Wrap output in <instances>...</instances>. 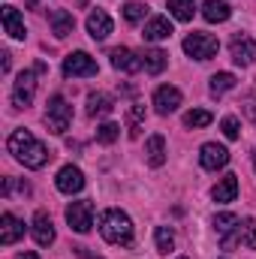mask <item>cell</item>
Returning a JSON list of instances; mask_svg holds the SVG:
<instances>
[{"instance_id":"d6a6232c","label":"cell","mask_w":256,"mask_h":259,"mask_svg":"<svg viewBox=\"0 0 256 259\" xmlns=\"http://www.w3.org/2000/svg\"><path fill=\"white\" fill-rule=\"evenodd\" d=\"M145 12H148V6H142V3H127L124 6V18H127L130 24H139L145 18Z\"/></svg>"},{"instance_id":"2e32d148","label":"cell","mask_w":256,"mask_h":259,"mask_svg":"<svg viewBox=\"0 0 256 259\" xmlns=\"http://www.w3.org/2000/svg\"><path fill=\"white\" fill-rule=\"evenodd\" d=\"M175 30H172V21L166 18V15H154L148 24H145V42H163V39H169Z\"/></svg>"},{"instance_id":"f35d334b","label":"cell","mask_w":256,"mask_h":259,"mask_svg":"<svg viewBox=\"0 0 256 259\" xmlns=\"http://www.w3.org/2000/svg\"><path fill=\"white\" fill-rule=\"evenodd\" d=\"M24 3H27V6H30V9H36V0H24Z\"/></svg>"},{"instance_id":"8d00e7d4","label":"cell","mask_w":256,"mask_h":259,"mask_svg":"<svg viewBox=\"0 0 256 259\" xmlns=\"http://www.w3.org/2000/svg\"><path fill=\"white\" fill-rule=\"evenodd\" d=\"M0 58H3V61H0V69L9 72V64H12V61H9V52H0Z\"/></svg>"},{"instance_id":"5b68a950","label":"cell","mask_w":256,"mask_h":259,"mask_svg":"<svg viewBox=\"0 0 256 259\" xmlns=\"http://www.w3.org/2000/svg\"><path fill=\"white\" fill-rule=\"evenodd\" d=\"M184 52L190 55L193 61H211L217 52H220V42H217V36H211V33H187L184 36Z\"/></svg>"},{"instance_id":"52a82bcc","label":"cell","mask_w":256,"mask_h":259,"mask_svg":"<svg viewBox=\"0 0 256 259\" xmlns=\"http://www.w3.org/2000/svg\"><path fill=\"white\" fill-rule=\"evenodd\" d=\"M36 72L39 69H24L18 72L15 84H12V106L15 109H27L33 103V94H36Z\"/></svg>"},{"instance_id":"44dd1931","label":"cell","mask_w":256,"mask_h":259,"mask_svg":"<svg viewBox=\"0 0 256 259\" xmlns=\"http://www.w3.org/2000/svg\"><path fill=\"white\" fill-rule=\"evenodd\" d=\"M112 112H115V100H112L109 94L94 91V94L88 97V115H91V118H106V115H112Z\"/></svg>"},{"instance_id":"836d02e7","label":"cell","mask_w":256,"mask_h":259,"mask_svg":"<svg viewBox=\"0 0 256 259\" xmlns=\"http://www.w3.org/2000/svg\"><path fill=\"white\" fill-rule=\"evenodd\" d=\"M220 130H223L226 139H238V136H241V124H238V118H232V115H226V118L220 121Z\"/></svg>"},{"instance_id":"cb8c5ba5","label":"cell","mask_w":256,"mask_h":259,"mask_svg":"<svg viewBox=\"0 0 256 259\" xmlns=\"http://www.w3.org/2000/svg\"><path fill=\"white\" fill-rule=\"evenodd\" d=\"M142 61H145V72L160 75L166 69V64H169V55L163 49H148V52H142Z\"/></svg>"},{"instance_id":"ba28073f","label":"cell","mask_w":256,"mask_h":259,"mask_svg":"<svg viewBox=\"0 0 256 259\" xmlns=\"http://www.w3.org/2000/svg\"><path fill=\"white\" fill-rule=\"evenodd\" d=\"M97 72H100V66H97V61H94L88 52H72V55L64 58V75L66 78H91V75H97Z\"/></svg>"},{"instance_id":"484cf974","label":"cell","mask_w":256,"mask_h":259,"mask_svg":"<svg viewBox=\"0 0 256 259\" xmlns=\"http://www.w3.org/2000/svg\"><path fill=\"white\" fill-rule=\"evenodd\" d=\"M238 223V214H229V211H223V214H214V220H211V226H214V232H217V238H226L229 232H232V226Z\"/></svg>"},{"instance_id":"30bf717a","label":"cell","mask_w":256,"mask_h":259,"mask_svg":"<svg viewBox=\"0 0 256 259\" xmlns=\"http://www.w3.org/2000/svg\"><path fill=\"white\" fill-rule=\"evenodd\" d=\"M178 106H181V91H178V88L163 84V88L154 91V112H157V115L166 118V115H172Z\"/></svg>"},{"instance_id":"9a60e30c","label":"cell","mask_w":256,"mask_h":259,"mask_svg":"<svg viewBox=\"0 0 256 259\" xmlns=\"http://www.w3.org/2000/svg\"><path fill=\"white\" fill-rule=\"evenodd\" d=\"M84 24H88L91 39H97V42H103V39L112 33V18H109V12H103V9H94Z\"/></svg>"},{"instance_id":"4fadbf2b","label":"cell","mask_w":256,"mask_h":259,"mask_svg":"<svg viewBox=\"0 0 256 259\" xmlns=\"http://www.w3.org/2000/svg\"><path fill=\"white\" fill-rule=\"evenodd\" d=\"M55 184H58V190L66 193V196L81 193V187H84V175H81V169H78V166H64V169L58 172Z\"/></svg>"},{"instance_id":"d4e9b609","label":"cell","mask_w":256,"mask_h":259,"mask_svg":"<svg viewBox=\"0 0 256 259\" xmlns=\"http://www.w3.org/2000/svg\"><path fill=\"white\" fill-rule=\"evenodd\" d=\"M235 81H238V78H235L232 72H217V75H211V84H208V88H211L214 97H223L226 91L235 88Z\"/></svg>"},{"instance_id":"ac0fdd59","label":"cell","mask_w":256,"mask_h":259,"mask_svg":"<svg viewBox=\"0 0 256 259\" xmlns=\"http://www.w3.org/2000/svg\"><path fill=\"white\" fill-rule=\"evenodd\" d=\"M33 238H36L39 247L55 244V223L46 211H36V217H33Z\"/></svg>"},{"instance_id":"8fae6325","label":"cell","mask_w":256,"mask_h":259,"mask_svg":"<svg viewBox=\"0 0 256 259\" xmlns=\"http://www.w3.org/2000/svg\"><path fill=\"white\" fill-rule=\"evenodd\" d=\"M199 163H202V169L217 172V169H223V166L229 163V151H226L223 145H217V142H208V145H202V151H199Z\"/></svg>"},{"instance_id":"8992f818","label":"cell","mask_w":256,"mask_h":259,"mask_svg":"<svg viewBox=\"0 0 256 259\" xmlns=\"http://www.w3.org/2000/svg\"><path fill=\"white\" fill-rule=\"evenodd\" d=\"M66 223H69V229L78 232V235L91 232V226H94V205H91L88 199L69 202V205H66Z\"/></svg>"},{"instance_id":"ffe728a7","label":"cell","mask_w":256,"mask_h":259,"mask_svg":"<svg viewBox=\"0 0 256 259\" xmlns=\"http://www.w3.org/2000/svg\"><path fill=\"white\" fill-rule=\"evenodd\" d=\"M211 196H214V202H220V205H226V202H235V196H238V175H223L217 184H214V190H211Z\"/></svg>"},{"instance_id":"6da1fadb","label":"cell","mask_w":256,"mask_h":259,"mask_svg":"<svg viewBox=\"0 0 256 259\" xmlns=\"http://www.w3.org/2000/svg\"><path fill=\"white\" fill-rule=\"evenodd\" d=\"M6 151L27 169H42L52 160V151L30 133V130H12V136L6 139Z\"/></svg>"},{"instance_id":"7c38bea8","label":"cell","mask_w":256,"mask_h":259,"mask_svg":"<svg viewBox=\"0 0 256 259\" xmlns=\"http://www.w3.org/2000/svg\"><path fill=\"white\" fill-rule=\"evenodd\" d=\"M112 66L118 69V72H127V75H133V72H139L142 66H145V61H142V55H136L133 49H127V46H121V49H112Z\"/></svg>"},{"instance_id":"5bb4252c","label":"cell","mask_w":256,"mask_h":259,"mask_svg":"<svg viewBox=\"0 0 256 259\" xmlns=\"http://www.w3.org/2000/svg\"><path fill=\"white\" fill-rule=\"evenodd\" d=\"M18 238H24V223L15 217V214H3L0 217V244L3 247H9V244H15Z\"/></svg>"},{"instance_id":"3957f363","label":"cell","mask_w":256,"mask_h":259,"mask_svg":"<svg viewBox=\"0 0 256 259\" xmlns=\"http://www.w3.org/2000/svg\"><path fill=\"white\" fill-rule=\"evenodd\" d=\"M72 124V106L66 103L64 94H55L49 103H46V127L52 130L55 136H64Z\"/></svg>"},{"instance_id":"4dcf8cb0","label":"cell","mask_w":256,"mask_h":259,"mask_svg":"<svg viewBox=\"0 0 256 259\" xmlns=\"http://www.w3.org/2000/svg\"><path fill=\"white\" fill-rule=\"evenodd\" d=\"M0 193H3V199H9L12 193L30 196V184H27V181H15V178H3V187H0Z\"/></svg>"},{"instance_id":"9c48e42d","label":"cell","mask_w":256,"mask_h":259,"mask_svg":"<svg viewBox=\"0 0 256 259\" xmlns=\"http://www.w3.org/2000/svg\"><path fill=\"white\" fill-rule=\"evenodd\" d=\"M229 55L238 66H250L256 61V39L250 33H235L229 39Z\"/></svg>"},{"instance_id":"7a4b0ae2","label":"cell","mask_w":256,"mask_h":259,"mask_svg":"<svg viewBox=\"0 0 256 259\" xmlns=\"http://www.w3.org/2000/svg\"><path fill=\"white\" fill-rule=\"evenodd\" d=\"M100 235L109 244L130 247L133 244V220H130L121 208H109V211L100 214Z\"/></svg>"},{"instance_id":"83f0119b","label":"cell","mask_w":256,"mask_h":259,"mask_svg":"<svg viewBox=\"0 0 256 259\" xmlns=\"http://www.w3.org/2000/svg\"><path fill=\"white\" fill-rule=\"evenodd\" d=\"M142 121H145V106H142V103H133V109L127 112V133H130V139H136V136H139Z\"/></svg>"},{"instance_id":"277c9868","label":"cell","mask_w":256,"mask_h":259,"mask_svg":"<svg viewBox=\"0 0 256 259\" xmlns=\"http://www.w3.org/2000/svg\"><path fill=\"white\" fill-rule=\"evenodd\" d=\"M220 247L223 250H235V247H247L256 250V220L253 217H238V223L232 226V232L226 238H220Z\"/></svg>"},{"instance_id":"74e56055","label":"cell","mask_w":256,"mask_h":259,"mask_svg":"<svg viewBox=\"0 0 256 259\" xmlns=\"http://www.w3.org/2000/svg\"><path fill=\"white\" fill-rule=\"evenodd\" d=\"M15 259H39V253H33V250H24V253H18Z\"/></svg>"},{"instance_id":"e575fe53","label":"cell","mask_w":256,"mask_h":259,"mask_svg":"<svg viewBox=\"0 0 256 259\" xmlns=\"http://www.w3.org/2000/svg\"><path fill=\"white\" fill-rule=\"evenodd\" d=\"M241 112L256 124V97H244V100H241Z\"/></svg>"},{"instance_id":"4316f807","label":"cell","mask_w":256,"mask_h":259,"mask_svg":"<svg viewBox=\"0 0 256 259\" xmlns=\"http://www.w3.org/2000/svg\"><path fill=\"white\" fill-rule=\"evenodd\" d=\"M178 21H193V12H196V3L193 0H169V6H166Z\"/></svg>"},{"instance_id":"e0dca14e","label":"cell","mask_w":256,"mask_h":259,"mask_svg":"<svg viewBox=\"0 0 256 259\" xmlns=\"http://www.w3.org/2000/svg\"><path fill=\"white\" fill-rule=\"evenodd\" d=\"M0 18H3V30L12 36V39H24L27 36V30H24V21H21V15H18V9L15 6H0Z\"/></svg>"},{"instance_id":"f546056e","label":"cell","mask_w":256,"mask_h":259,"mask_svg":"<svg viewBox=\"0 0 256 259\" xmlns=\"http://www.w3.org/2000/svg\"><path fill=\"white\" fill-rule=\"evenodd\" d=\"M211 121H214V115H211V112H205V109H193V112L184 115V127H193V130L208 127Z\"/></svg>"},{"instance_id":"603a6c76","label":"cell","mask_w":256,"mask_h":259,"mask_svg":"<svg viewBox=\"0 0 256 259\" xmlns=\"http://www.w3.org/2000/svg\"><path fill=\"white\" fill-rule=\"evenodd\" d=\"M229 15H232V6L223 3V0H205V3H202V18L211 21V24L229 21Z\"/></svg>"},{"instance_id":"f1b7e54d","label":"cell","mask_w":256,"mask_h":259,"mask_svg":"<svg viewBox=\"0 0 256 259\" xmlns=\"http://www.w3.org/2000/svg\"><path fill=\"white\" fill-rule=\"evenodd\" d=\"M154 238H157V253H169V250H175V235H172V229L169 226H157L154 229Z\"/></svg>"},{"instance_id":"ab89813d","label":"cell","mask_w":256,"mask_h":259,"mask_svg":"<svg viewBox=\"0 0 256 259\" xmlns=\"http://www.w3.org/2000/svg\"><path fill=\"white\" fill-rule=\"evenodd\" d=\"M253 166H256V154H253Z\"/></svg>"},{"instance_id":"d6986e66","label":"cell","mask_w":256,"mask_h":259,"mask_svg":"<svg viewBox=\"0 0 256 259\" xmlns=\"http://www.w3.org/2000/svg\"><path fill=\"white\" fill-rule=\"evenodd\" d=\"M49 27H52V33H55L58 39H64V36H69V33L75 30V18H72V12H66V9H52V12H49Z\"/></svg>"},{"instance_id":"d590c367","label":"cell","mask_w":256,"mask_h":259,"mask_svg":"<svg viewBox=\"0 0 256 259\" xmlns=\"http://www.w3.org/2000/svg\"><path fill=\"white\" fill-rule=\"evenodd\" d=\"M75 256H78V259H100V256H94L88 247H75Z\"/></svg>"},{"instance_id":"7402d4cb","label":"cell","mask_w":256,"mask_h":259,"mask_svg":"<svg viewBox=\"0 0 256 259\" xmlns=\"http://www.w3.org/2000/svg\"><path fill=\"white\" fill-rule=\"evenodd\" d=\"M145 160H148V166H154V169H160V166L166 163V139H163L160 133L145 142Z\"/></svg>"},{"instance_id":"60d3db41","label":"cell","mask_w":256,"mask_h":259,"mask_svg":"<svg viewBox=\"0 0 256 259\" xmlns=\"http://www.w3.org/2000/svg\"><path fill=\"white\" fill-rule=\"evenodd\" d=\"M178 259H187V256H178Z\"/></svg>"},{"instance_id":"1f68e13d","label":"cell","mask_w":256,"mask_h":259,"mask_svg":"<svg viewBox=\"0 0 256 259\" xmlns=\"http://www.w3.org/2000/svg\"><path fill=\"white\" fill-rule=\"evenodd\" d=\"M118 136H121V127H118V124H100V127H97V142H100V145H112Z\"/></svg>"}]
</instances>
